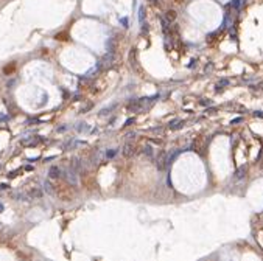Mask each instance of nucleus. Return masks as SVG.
Here are the masks:
<instances>
[{
    "label": "nucleus",
    "mask_w": 263,
    "mask_h": 261,
    "mask_svg": "<svg viewBox=\"0 0 263 261\" xmlns=\"http://www.w3.org/2000/svg\"><path fill=\"white\" fill-rule=\"evenodd\" d=\"M139 19H140V22H143V8H140V11H139Z\"/></svg>",
    "instance_id": "f257e3e1"
}]
</instances>
